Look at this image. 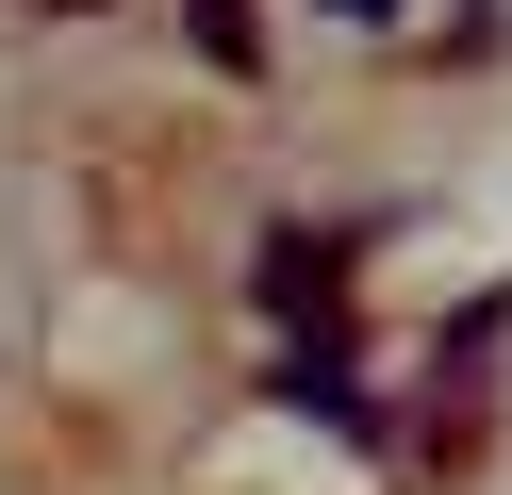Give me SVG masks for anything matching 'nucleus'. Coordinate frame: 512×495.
Wrapping results in <instances>:
<instances>
[{"label":"nucleus","mask_w":512,"mask_h":495,"mask_svg":"<svg viewBox=\"0 0 512 495\" xmlns=\"http://www.w3.org/2000/svg\"><path fill=\"white\" fill-rule=\"evenodd\" d=\"M265 314H314V330H331V248H314V231L265 248Z\"/></svg>","instance_id":"f257e3e1"},{"label":"nucleus","mask_w":512,"mask_h":495,"mask_svg":"<svg viewBox=\"0 0 512 495\" xmlns=\"http://www.w3.org/2000/svg\"><path fill=\"white\" fill-rule=\"evenodd\" d=\"M199 50H215V66H248V50H265V33H248V0H199Z\"/></svg>","instance_id":"f03ea898"},{"label":"nucleus","mask_w":512,"mask_h":495,"mask_svg":"<svg viewBox=\"0 0 512 495\" xmlns=\"http://www.w3.org/2000/svg\"><path fill=\"white\" fill-rule=\"evenodd\" d=\"M331 17H397V0H331Z\"/></svg>","instance_id":"7ed1b4c3"}]
</instances>
